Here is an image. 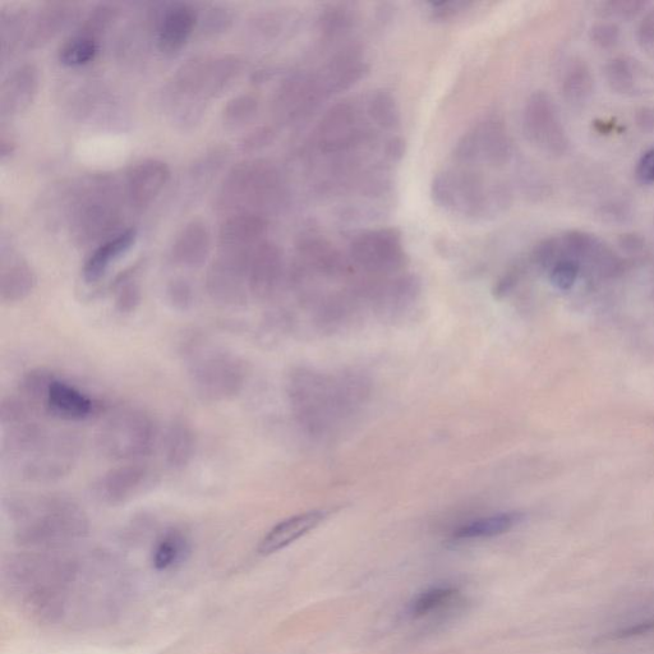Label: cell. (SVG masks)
<instances>
[{"label":"cell","instance_id":"1f68e13d","mask_svg":"<svg viewBox=\"0 0 654 654\" xmlns=\"http://www.w3.org/2000/svg\"><path fill=\"white\" fill-rule=\"evenodd\" d=\"M367 114L371 121L384 130H395L400 126L399 105L389 91L372 92L367 101Z\"/></svg>","mask_w":654,"mask_h":654},{"label":"cell","instance_id":"e0dca14e","mask_svg":"<svg viewBox=\"0 0 654 654\" xmlns=\"http://www.w3.org/2000/svg\"><path fill=\"white\" fill-rule=\"evenodd\" d=\"M283 275V253L275 243L265 241L253 251L248 267L251 296L270 298L278 289Z\"/></svg>","mask_w":654,"mask_h":654},{"label":"cell","instance_id":"ffe728a7","mask_svg":"<svg viewBox=\"0 0 654 654\" xmlns=\"http://www.w3.org/2000/svg\"><path fill=\"white\" fill-rule=\"evenodd\" d=\"M167 163L158 159H146L132 167L127 177V193L133 205L151 204L164 190L170 179Z\"/></svg>","mask_w":654,"mask_h":654},{"label":"cell","instance_id":"9a60e30c","mask_svg":"<svg viewBox=\"0 0 654 654\" xmlns=\"http://www.w3.org/2000/svg\"><path fill=\"white\" fill-rule=\"evenodd\" d=\"M39 407L50 416L66 422H81L98 412L99 404L71 382L52 375Z\"/></svg>","mask_w":654,"mask_h":654},{"label":"cell","instance_id":"f546056e","mask_svg":"<svg viewBox=\"0 0 654 654\" xmlns=\"http://www.w3.org/2000/svg\"><path fill=\"white\" fill-rule=\"evenodd\" d=\"M594 78L591 68L582 59H574L569 63L563 77L564 98L569 104L580 105L591 98Z\"/></svg>","mask_w":654,"mask_h":654},{"label":"cell","instance_id":"f1b7e54d","mask_svg":"<svg viewBox=\"0 0 654 654\" xmlns=\"http://www.w3.org/2000/svg\"><path fill=\"white\" fill-rule=\"evenodd\" d=\"M523 518V514L513 511L472 520L455 529L453 538L457 541H472L501 536L522 523Z\"/></svg>","mask_w":654,"mask_h":654},{"label":"cell","instance_id":"7dc6e473","mask_svg":"<svg viewBox=\"0 0 654 654\" xmlns=\"http://www.w3.org/2000/svg\"><path fill=\"white\" fill-rule=\"evenodd\" d=\"M637 177L640 182L654 183V149L647 151L639 160Z\"/></svg>","mask_w":654,"mask_h":654},{"label":"cell","instance_id":"ac0fdd59","mask_svg":"<svg viewBox=\"0 0 654 654\" xmlns=\"http://www.w3.org/2000/svg\"><path fill=\"white\" fill-rule=\"evenodd\" d=\"M39 86V69L34 64L26 63L13 69L0 89L2 117H12L25 112L38 95Z\"/></svg>","mask_w":654,"mask_h":654},{"label":"cell","instance_id":"d6a6232c","mask_svg":"<svg viewBox=\"0 0 654 654\" xmlns=\"http://www.w3.org/2000/svg\"><path fill=\"white\" fill-rule=\"evenodd\" d=\"M99 52L98 39L86 34H77L64 41L59 49V61L64 66L81 67L94 61Z\"/></svg>","mask_w":654,"mask_h":654},{"label":"cell","instance_id":"9c48e42d","mask_svg":"<svg viewBox=\"0 0 654 654\" xmlns=\"http://www.w3.org/2000/svg\"><path fill=\"white\" fill-rule=\"evenodd\" d=\"M523 131L527 140L543 154L561 156L568 151L569 138L559 109L545 91L529 96L523 112Z\"/></svg>","mask_w":654,"mask_h":654},{"label":"cell","instance_id":"277c9868","mask_svg":"<svg viewBox=\"0 0 654 654\" xmlns=\"http://www.w3.org/2000/svg\"><path fill=\"white\" fill-rule=\"evenodd\" d=\"M431 195L441 209L476 220L504 213L511 204L506 184L492 181L481 169L462 165L437 173Z\"/></svg>","mask_w":654,"mask_h":654},{"label":"cell","instance_id":"b9f144b4","mask_svg":"<svg viewBox=\"0 0 654 654\" xmlns=\"http://www.w3.org/2000/svg\"><path fill=\"white\" fill-rule=\"evenodd\" d=\"M140 302L141 290L138 285L124 280V283L119 285L117 297H115L117 310L121 313H131L136 310Z\"/></svg>","mask_w":654,"mask_h":654},{"label":"cell","instance_id":"30bf717a","mask_svg":"<svg viewBox=\"0 0 654 654\" xmlns=\"http://www.w3.org/2000/svg\"><path fill=\"white\" fill-rule=\"evenodd\" d=\"M371 138L356 105L342 101L322 117L316 130V145L327 155H343L358 149Z\"/></svg>","mask_w":654,"mask_h":654},{"label":"cell","instance_id":"d6986e66","mask_svg":"<svg viewBox=\"0 0 654 654\" xmlns=\"http://www.w3.org/2000/svg\"><path fill=\"white\" fill-rule=\"evenodd\" d=\"M327 517H329L327 510H311L284 519L265 534L257 551L262 556L276 554L319 527Z\"/></svg>","mask_w":654,"mask_h":654},{"label":"cell","instance_id":"f907efd6","mask_svg":"<svg viewBox=\"0 0 654 654\" xmlns=\"http://www.w3.org/2000/svg\"><path fill=\"white\" fill-rule=\"evenodd\" d=\"M15 150L16 144L11 140V138L6 136L0 138V158H2V161H6L9 156L15 153Z\"/></svg>","mask_w":654,"mask_h":654},{"label":"cell","instance_id":"cb8c5ba5","mask_svg":"<svg viewBox=\"0 0 654 654\" xmlns=\"http://www.w3.org/2000/svg\"><path fill=\"white\" fill-rule=\"evenodd\" d=\"M195 11L186 4H177L165 11L158 27V46L161 52L175 53L186 45L195 30Z\"/></svg>","mask_w":654,"mask_h":654},{"label":"cell","instance_id":"e575fe53","mask_svg":"<svg viewBox=\"0 0 654 654\" xmlns=\"http://www.w3.org/2000/svg\"><path fill=\"white\" fill-rule=\"evenodd\" d=\"M114 221L115 214L107 205L91 204L78 218L77 228L81 238L91 239L100 237L101 233L104 234Z\"/></svg>","mask_w":654,"mask_h":654},{"label":"cell","instance_id":"ee69618b","mask_svg":"<svg viewBox=\"0 0 654 654\" xmlns=\"http://www.w3.org/2000/svg\"><path fill=\"white\" fill-rule=\"evenodd\" d=\"M638 41L640 48L654 61V9L640 23Z\"/></svg>","mask_w":654,"mask_h":654},{"label":"cell","instance_id":"ba28073f","mask_svg":"<svg viewBox=\"0 0 654 654\" xmlns=\"http://www.w3.org/2000/svg\"><path fill=\"white\" fill-rule=\"evenodd\" d=\"M513 158V140L500 118L488 117L464 133L454 150L462 167L497 169Z\"/></svg>","mask_w":654,"mask_h":654},{"label":"cell","instance_id":"f35d334b","mask_svg":"<svg viewBox=\"0 0 654 654\" xmlns=\"http://www.w3.org/2000/svg\"><path fill=\"white\" fill-rule=\"evenodd\" d=\"M580 266L569 259H561L551 266V282L557 289L569 290L577 282Z\"/></svg>","mask_w":654,"mask_h":654},{"label":"cell","instance_id":"74e56055","mask_svg":"<svg viewBox=\"0 0 654 654\" xmlns=\"http://www.w3.org/2000/svg\"><path fill=\"white\" fill-rule=\"evenodd\" d=\"M165 297H167L170 307L179 312L191 310L195 303V293H193L192 285L186 279H173L165 289Z\"/></svg>","mask_w":654,"mask_h":654},{"label":"cell","instance_id":"7c38bea8","mask_svg":"<svg viewBox=\"0 0 654 654\" xmlns=\"http://www.w3.org/2000/svg\"><path fill=\"white\" fill-rule=\"evenodd\" d=\"M350 256L372 271H395L407 262L402 233L394 228L367 230L353 238Z\"/></svg>","mask_w":654,"mask_h":654},{"label":"cell","instance_id":"8d00e7d4","mask_svg":"<svg viewBox=\"0 0 654 654\" xmlns=\"http://www.w3.org/2000/svg\"><path fill=\"white\" fill-rule=\"evenodd\" d=\"M354 18V12L348 6L334 4L321 13L320 30L325 35L342 34L353 26Z\"/></svg>","mask_w":654,"mask_h":654},{"label":"cell","instance_id":"5b68a950","mask_svg":"<svg viewBox=\"0 0 654 654\" xmlns=\"http://www.w3.org/2000/svg\"><path fill=\"white\" fill-rule=\"evenodd\" d=\"M187 370L193 391L209 403L236 398L247 380V368L241 357L204 342L188 349Z\"/></svg>","mask_w":654,"mask_h":654},{"label":"cell","instance_id":"4dcf8cb0","mask_svg":"<svg viewBox=\"0 0 654 654\" xmlns=\"http://www.w3.org/2000/svg\"><path fill=\"white\" fill-rule=\"evenodd\" d=\"M460 592L451 586H437L426 589L409 603L408 612L414 619L434 615L457 602Z\"/></svg>","mask_w":654,"mask_h":654},{"label":"cell","instance_id":"681fc988","mask_svg":"<svg viewBox=\"0 0 654 654\" xmlns=\"http://www.w3.org/2000/svg\"><path fill=\"white\" fill-rule=\"evenodd\" d=\"M404 150L405 145L402 138H391V140L388 142V145H386V158L391 160H400L403 158Z\"/></svg>","mask_w":654,"mask_h":654},{"label":"cell","instance_id":"8fae6325","mask_svg":"<svg viewBox=\"0 0 654 654\" xmlns=\"http://www.w3.org/2000/svg\"><path fill=\"white\" fill-rule=\"evenodd\" d=\"M251 256L219 251L206 275L207 293L213 301L227 307H239L247 302L251 294L248 283Z\"/></svg>","mask_w":654,"mask_h":654},{"label":"cell","instance_id":"4fadbf2b","mask_svg":"<svg viewBox=\"0 0 654 654\" xmlns=\"http://www.w3.org/2000/svg\"><path fill=\"white\" fill-rule=\"evenodd\" d=\"M327 92L320 76L298 75L290 77L276 91L274 112L285 123L305 119L315 112L321 101L327 98Z\"/></svg>","mask_w":654,"mask_h":654},{"label":"cell","instance_id":"4316f807","mask_svg":"<svg viewBox=\"0 0 654 654\" xmlns=\"http://www.w3.org/2000/svg\"><path fill=\"white\" fill-rule=\"evenodd\" d=\"M191 551V540L186 533L177 528L168 529L156 541L151 554V563L154 569L161 573L172 571L186 563Z\"/></svg>","mask_w":654,"mask_h":654},{"label":"cell","instance_id":"44dd1931","mask_svg":"<svg viewBox=\"0 0 654 654\" xmlns=\"http://www.w3.org/2000/svg\"><path fill=\"white\" fill-rule=\"evenodd\" d=\"M36 287V274L29 262L13 250L2 248L0 257V299L4 303L21 302Z\"/></svg>","mask_w":654,"mask_h":654},{"label":"cell","instance_id":"8992f818","mask_svg":"<svg viewBox=\"0 0 654 654\" xmlns=\"http://www.w3.org/2000/svg\"><path fill=\"white\" fill-rule=\"evenodd\" d=\"M283 195V183L278 169L266 160L239 163L221 184L216 205L230 215L257 213L273 206Z\"/></svg>","mask_w":654,"mask_h":654},{"label":"cell","instance_id":"ab89813d","mask_svg":"<svg viewBox=\"0 0 654 654\" xmlns=\"http://www.w3.org/2000/svg\"><path fill=\"white\" fill-rule=\"evenodd\" d=\"M646 7V3L637 0H619V2L601 3L598 15L603 18H632Z\"/></svg>","mask_w":654,"mask_h":654},{"label":"cell","instance_id":"7402d4cb","mask_svg":"<svg viewBox=\"0 0 654 654\" xmlns=\"http://www.w3.org/2000/svg\"><path fill=\"white\" fill-rule=\"evenodd\" d=\"M136 239L137 230L128 228L114 234V237L108 238L107 241L96 247L89 259L86 260L84 269H82L85 282L89 284L98 283L108 273L114 262L131 250L133 244L136 243Z\"/></svg>","mask_w":654,"mask_h":654},{"label":"cell","instance_id":"c3c4849f","mask_svg":"<svg viewBox=\"0 0 654 654\" xmlns=\"http://www.w3.org/2000/svg\"><path fill=\"white\" fill-rule=\"evenodd\" d=\"M635 122L643 132L654 135V108L643 107L635 113Z\"/></svg>","mask_w":654,"mask_h":654},{"label":"cell","instance_id":"2e32d148","mask_svg":"<svg viewBox=\"0 0 654 654\" xmlns=\"http://www.w3.org/2000/svg\"><path fill=\"white\" fill-rule=\"evenodd\" d=\"M269 223L264 215L241 213L229 215L219 232V251L252 255L265 242Z\"/></svg>","mask_w":654,"mask_h":654},{"label":"cell","instance_id":"7a4b0ae2","mask_svg":"<svg viewBox=\"0 0 654 654\" xmlns=\"http://www.w3.org/2000/svg\"><path fill=\"white\" fill-rule=\"evenodd\" d=\"M78 457L80 442L72 432L49 430L35 417L2 426V463L23 481L62 480Z\"/></svg>","mask_w":654,"mask_h":654},{"label":"cell","instance_id":"f6af8a7d","mask_svg":"<svg viewBox=\"0 0 654 654\" xmlns=\"http://www.w3.org/2000/svg\"><path fill=\"white\" fill-rule=\"evenodd\" d=\"M274 133L270 128L262 127L257 128V130L250 133V135L243 138L242 141V150L251 153V151H256L262 149L266 145H269V142L273 141Z\"/></svg>","mask_w":654,"mask_h":654},{"label":"cell","instance_id":"7bdbcfd3","mask_svg":"<svg viewBox=\"0 0 654 654\" xmlns=\"http://www.w3.org/2000/svg\"><path fill=\"white\" fill-rule=\"evenodd\" d=\"M593 43L603 49L612 48L619 40V29L614 23L603 22L593 26L591 30Z\"/></svg>","mask_w":654,"mask_h":654},{"label":"cell","instance_id":"d4e9b609","mask_svg":"<svg viewBox=\"0 0 654 654\" xmlns=\"http://www.w3.org/2000/svg\"><path fill=\"white\" fill-rule=\"evenodd\" d=\"M368 68L359 50L349 49L338 55L320 76L327 95L350 89L365 77Z\"/></svg>","mask_w":654,"mask_h":654},{"label":"cell","instance_id":"d590c367","mask_svg":"<svg viewBox=\"0 0 654 654\" xmlns=\"http://www.w3.org/2000/svg\"><path fill=\"white\" fill-rule=\"evenodd\" d=\"M68 9L62 4H52L46 7L36 17L34 30L31 32L30 43L40 44L44 40H48L57 32L59 27L63 26L64 20L67 18Z\"/></svg>","mask_w":654,"mask_h":654},{"label":"cell","instance_id":"83f0119b","mask_svg":"<svg viewBox=\"0 0 654 654\" xmlns=\"http://www.w3.org/2000/svg\"><path fill=\"white\" fill-rule=\"evenodd\" d=\"M195 432L183 421H174L165 431L163 454L165 463L173 469L186 468L196 454Z\"/></svg>","mask_w":654,"mask_h":654},{"label":"cell","instance_id":"603a6c76","mask_svg":"<svg viewBox=\"0 0 654 654\" xmlns=\"http://www.w3.org/2000/svg\"><path fill=\"white\" fill-rule=\"evenodd\" d=\"M211 251V234L202 221H191L174 239L172 259L183 267H200L205 264Z\"/></svg>","mask_w":654,"mask_h":654},{"label":"cell","instance_id":"484cf974","mask_svg":"<svg viewBox=\"0 0 654 654\" xmlns=\"http://www.w3.org/2000/svg\"><path fill=\"white\" fill-rule=\"evenodd\" d=\"M603 73H605L607 84L617 94H638V92L646 91L647 86L654 82L642 64L626 57L612 59L606 64Z\"/></svg>","mask_w":654,"mask_h":654},{"label":"cell","instance_id":"6da1fadb","mask_svg":"<svg viewBox=\"0 0 654 654\" xmlns=\"http://www.w3.org/2000/svg\"><path fill=\"white\" fill-rule=\"evenodd\" d=\"M16 605L40 624L85 629L112 621L128 593L123 569L107 556L27 551L3 569Z\"/></svg>","mask_w":654,"mask_h":654},{"label":"cell","instance_id":"52a82bcc","mask_svg":"<svg viewBox=\"0 0 654 654\" xmlns=\"http://www.w3.org/2000/svg\"><path fill=\"white\" fill-rule=\"evenodd\" d=\"M158 440L154 419L142 409L123 407L100 426L98 446L105 457L118 462H136L153 451Z\"/></svg>","mask_w":654,"mask_h":654},{"label":"cell","instance_id":"3957f363","mask_svg":"<svg viewBox=\"0 0 654 654\" xmlns=\"http://www.w3.org/2000/svg\"><path fill=\"white\" fill-rule=\"evenodd\" d=\"M13 537L29 551H59L89 534L86 511L71 497L30 495L6 502Z\"/></svg>","mask_w":654,"mask_h":654},{"label":"cell","instance_id":"836d02e7","mask_svg":"<svg viewBox=\"0 0 654 654\" xmlns=\"http://www.w3.org/2000/svg\"><path fill=\"white\" fill-rule=\"evenodd\" d=\"M259 100L251 94H239L230 99L223 109L224 126L229 130H239L256 117Z\"/></svg>","mask_w":654,"mask_h":654},{"label":"cell","instance_id":"bcb514c9","mask_svg":"<svg viewBox=\"0 0 654 654\" xmlns=\"http://www.w3.org/2000/svg\"><path fill=\"white\" fill-rule=\"evenodd\" d=\"M469 6H471V3L465 2L431 3V13L436 20H449V18L457 16L458 13L463 12Z\"/></svg>","mask_w":654,"mask_h":654},{"label":"cell","instance_id":"60d3db41","mask_svg":"<svg viewBox=\"0 0 654 654\" xmlns=\"http://www.w3.org/2000/svg\"><path fill=\"white\" fill-rule=\"evenodd\" d=\"M201 21L202 30L207 32V34H219V32L227 30L232 25L233 16L229 9L214 6L207 9Z\"/></svg>","mask_w":654,"mask_h":654},{"label":"cell","instance_id":"5bb4252c","mask_svg":"<svg viewBox=\"0 0 654 654\" xmlns=\"http://www.w3.org/2000/svg\"><path fill=\"white\" fill-rule=\"evenodd\" d=\"M154 473L145 464L130 463L110 469L95 483L96 499L105 505L127 504L153 486Z\"/></svg>","mask_w":654,"mask_h":654}]
</instances>
